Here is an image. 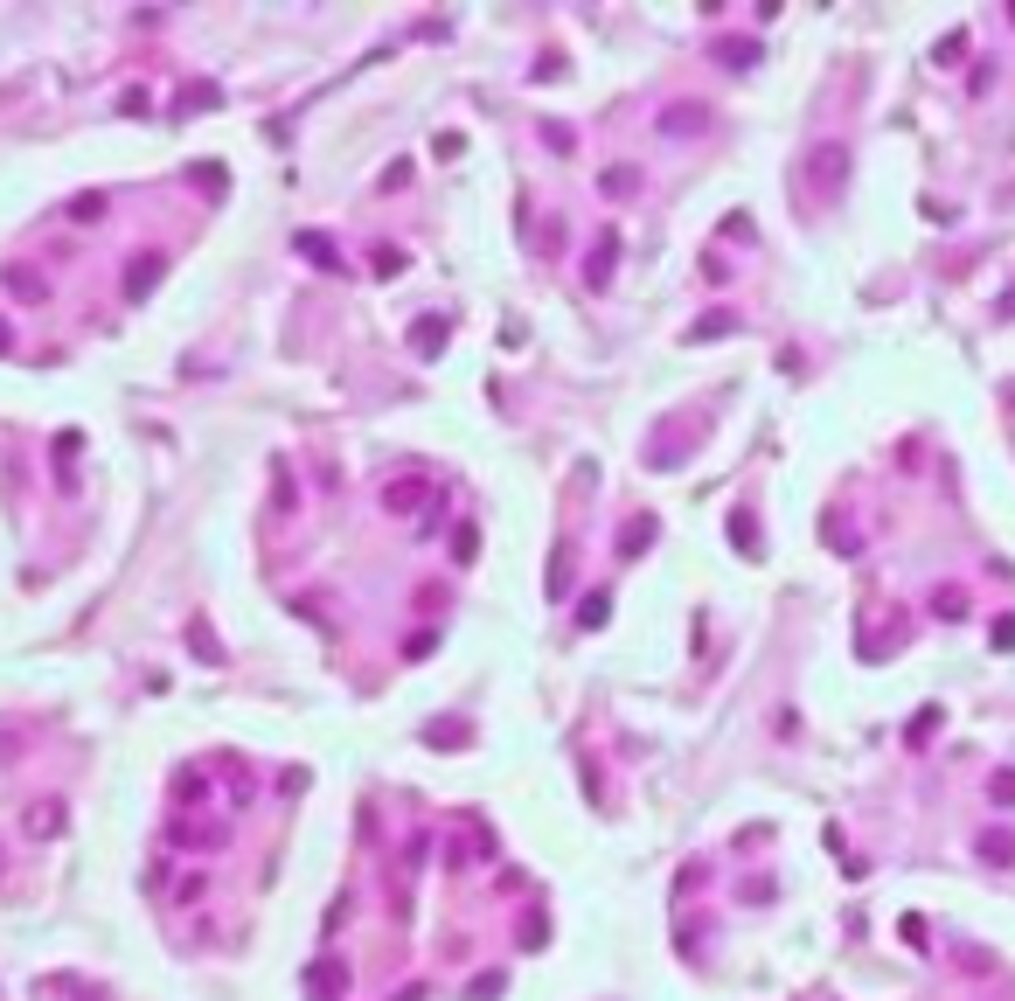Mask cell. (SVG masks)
<instances>
[{"label": "cell", "mask_w": 1015, "mask_h": 1001, "mask_svg": "<svg viewBox=\"0 0 1015 1001\" xmlns=\"http://www.w3.org/2000/svg\"><path fill=\"white\" fill-rule=\"evenodd\" d=\"M299 251H306V258H320V265H327V272H334V265H341V258H334V244H320V237H299Z\"/></svg>", "instance_id": "18"}, {"label": "cell", "mask_w": 1015, "mask_h": 1001, "mask_svg": "<svg viewBox=\"0 0 1015 1001\" xmlns=\"http://www.w3.org/2000/svg\"><path fill=\"white\" fill-rule=\"evenodd\" d=\"M995 647H1015V612H1009V619H995Z\"/></svg>", "instance_id": "19"}, {"label": "cell", "mask_w": 1015, "mask_h": 1001, "mask_svg": "<svg viewBox=\"0 0 1015 1001\" xmlns=\"http://www.w3.org/2000/svg\"><path fill=\"white\" fill-rule=\"evenodd\" d=\"M56 828H63V807H56V800H35V807H28V835H42V842H49Z\"/></svg>", "instance_id": "5"}, {"label": "cell", "mask_w": 1015, "mask_h": 1001, "mask_svg": "<svg viewBox=\"0 0 1015 1001\" xmlns=\"http://www.w3.org/2000/svg\"><path fill=\"white\" fill-rule=\"evenodd\" d=\"M383 501H390V508H397V515H411V508H418V501H425V487H418V480H397V487H390V494H383Z\"/></svg>", "instance_id": "9"}, {"label": "cell", "mask_w": 1015, "mask_h": 1001, "mask_svg": "<svg viewBox=\"0 0 1015 1001\" xmlns=\"http://www.w3.org/2000/svg\"><path fill=\"white\" fill-rule=\"evenodd\" d=\"M981 862H995V869H1009V862H1015V842L1002 835V828H988V835H981Z\"/></svg>", "instance_id": "7"}, {"label": "cell", "mask_w": 1015, "mask_h": 1001, "mask_svg": "<svg viewBox=\"0 0 1015 1001\" xmlns=\"http://www.w3.org/2000/svg\"><path fill=\"white\" fill-rule=\"evenodd\" d=\"M988 800H995V807H1015V772H995V779H988Z\"/></svg>", "instance_id": "13"}, {"label": "cell", "mask_w": 1015, "mask_h": 1001, "mask_svg": "<svg viewBox=\"0 0 1015 1001\" xmlns=\"http://www.w3.org/2000/svg\"><path fill=\"white\" fill-rule=\"evenodd\" d=\"M730 327H737L730 313H703V320L689 327V341H717V334H730Z\"/></svg>", "instance_id": "10"}, {"label": "cell", "mask_w": 1015, "mask_h": 1001, "mask_svg": "<svg viewBox=\"0 0 1015 1001\" xmlns=\"http://www.w3.org/2000/svg\"><path fill=\"white\" fill-rule=\"evenodd\" d=\"M605 612H612V598H605V591H591V598H584V612H578V619H584V626H605Z\"/></svg>", "instance_id": "17"}, {"label": "cell", "mask_w": 1015, "mask_h": 1001, "mask_svg": "<svg viewBox=\"0 0 1015 1001\" xmlns=\"http://www.w3.org/2000/svg\"><path fill=\"white\" fill-rule=\"evenodd\" d=\"M306 981H313V995H341V988H348V967H341V960H320Z\"/></svg>", "instance_id": "6"}, {"label": "cell", "mask_w": 1015, "mask_h": 1001, "mask_svg": "<svg viewBox=\"0 0 1015 1001\" xmlns=\"http://www.w3.org/2000/svg\"><path fill=\"white\" fill-rule=\"evenodd\" d=\"M445 348V320H418V355H438Z\"/></svg>", "instance_id": "12"}, {"label": "cell", "mask_w": 1015, "mask_h": 1001, "mask_svg": "<svg viewBox=\"0 0 1015 1001\" xmlns=\"http://www.w3.org/2000/svg\"><path fill=\"white\" fill-rule=\"evenodd\" d=\"M842 167H849L842 146H821V153H814V181H821V188H842Z\"/></svg>", "instance_id": "3"}, {"label": "cell", "mask_w": 1015, "mask_h": 1001, "mask_svg": "<svg viewBox=\"0 0 1015 1001\" xmlns=\"http://www.w3.org/2000/svg\"><path fill=\"white\" fill-rule=\"evenodd\" d=\"M647 543H654V515H640V522H626V529H619V557H640Z\"/></svg>", "instance_id": "4"}, {"label": "cell", "mask_w": 1015, "mask_h": 1001, "mask_svg": "<svg viewBox=\"0 0 1015 1001\" xmlns=\"http://www.w3.org/2000/svg\"><path fill=\"white\" fill-rule=\"evenodd\" d=\"M160 272H167V265H160L153 251H140V258L126 265V299H146V292H153V279H160Z\"/></svg>", "instance_id": "2"}, {"label": "cell", "mask_w": 1015, "mask_h": 1001, "mask_svg": "<svg viewBox=\"0 0 1015 1001\" xmlns=\"http://www.w3.org/2000/svg\"><path fill=\"white\" fill-rule=\"evenodd\" d=\"M661 126H668V133H703V105H675Z\"/></svg>", "instance_id": "8"}, {"label": "cell", "mask_w": 1015, "mask_h": 1001, "mask_svg": "<svg viewBox=\"0 0 1015 1001\" xmlns=\"http://www.w3.org/2000/svg\"><path fill=\"white\" fill-rule=\"evenodd\" d=\"M91 216H105V195H77L70 202V223H91Z\"/></svg>", "instance_id": "14"}, {"label": "cell", "mask_w": 1015, "mask_h": 1001, "mask_svg": "<svg viewBox=\"0 0 1015 1001\" xmlns=\"http://www.w3.org/2000/svg\"><path fill=\"white\" fill-rule=\"evenodd\" d=\"M0 348H7V327H0Z\"/></svg>", "instance_id": "20"}, {"label": "cell", "mask_w": 1015, "mask_h": 1001, "mask_svg": "<svg viewBox=\"0 0 1015 1001\" xmlns=\"http://www.w3.org/2000/svg\"><path fill=\"white\" fill-rule=\"evenodd\" d=\"M960 605H967V598H960L953 584H946V591H932V612H939V619H960Z\"/></svg>", "instance_id": "15"}, {"label": "cell", "mask_w": 1015, "mask_h": 1001, "mask_svg": "<svg viewBox=\"0 0 1015 1001\" xmlns=\"http://www.w3.org/2000/svg\"><path fill=\"white\" fill-rule=\"evenodd\" d=\"M7 292H14V299H42V279H35L28 265H14V272H7Z\"/></svg>", "instance_id": "11"}, {"label": "cell", "mask_w": 1015, "mask_h": 1001, "mask_svg": "<svg viewBox=\"0 0 1015 1001\" xmlns=\"http://www.w3.org/2000/svg\"><path fill=\"white\" fill-rule=\"evenodd\" d=\"M209 105H216V84H209V77H195V84L174 91V119H202Z\"/></svg>", "instance_id": "1"}, {"label": "cell", "mask_w": 1015, "mask_h": 1001, "mask_svg": "<svg viewBox=\"0 0 1015 1001\" xmlns=\"http://www.w3.org/2000/svg\"><path fill=\"white\" fill-rule=\"evenodd\" d=\"M188 647H195V654H202V661H216V654H223V647H216V633H209V626H188Z\"/></svg>", "instance_id": "16"}]
</instances>
